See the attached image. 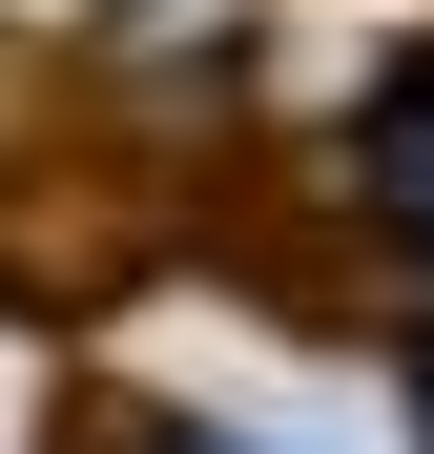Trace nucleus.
<instances>
[{
	"mask_svg": "<svg viewBox=\"0 0 434 454\" xmlns=\"http://www.w3.org/2000/svg\"><path fill=\"white\" fill-rule=\"evenodd\" d=\"M373 207H393L414 248H434V62H414V83L373 104Z\"/></svg>",
	"mask_w": 434,
	"mask_h": 454,
	"instance_id": "obj_1",
	"label": "nucleus"
},
{
	"mask_svg": "<svg viewBox=\"0 0 434 454\" xmlns=\"http://www.w3.org/2000/svg\"><path fill=\"white\" fill-rule=\"evenodd\" d=\"M414 454H434V331H414Z\"/></svg>",
	"mask_w": 434,
	"mask_h": 454,
	"instance_id": "obj_2",
	"label": "nucleus"
}]
</instances>
